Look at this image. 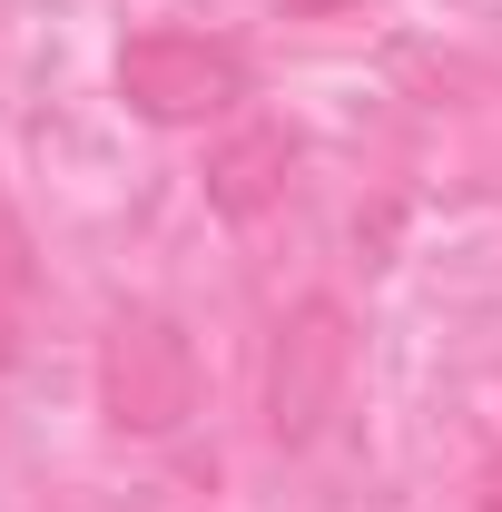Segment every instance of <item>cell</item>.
Masks as SVG:
<instances>
[{
	"label": "cell",
	"mask_w": 502,
	"mask_h": 512,
	"mask_svg": "<svg viewBox=\"0 0 502 512\" xmlns=\"http://www.w3.org/2000/svg\"><path fill=\"white\" fill-rule=\"evenodd\" d=\"M119 99L158 128H207L247 99V50L237 40H207V30H128L119 40Z\"/></svg>",
	"instance_id": "1"
},
{
	"label": "cell",
	"mask_w": 502,
	"mask_h": 512,
	"mask_svg": "<svg viewBox=\"0 0 502 512\" xmlns=\"http://www.w3.org/2000/svg\"><path fill=\"white\" fill-rule=\"evenodd\" d=\"M345 375H355V316L335 296H296L266 335V434L315 444L345 404Z\"/></svg>",
	"instance_id": "2"
},
{
	"label": "cell",
	"mask_w": 502,
	"mask_h": 512,
	"mask_svg": "<svg viewBox=\"0 0 502 512\" xmlns=\"http://www.w3.org/2000/svg\"><path fill=\"white\" fill-rule=\"evenodd\" d=\"M188 404H197V355L178 335V316L119 306L109 335H99V414L119 434H178Z\"/></svg>",
	"instance_id": "3"
},
{
	"label": "cell",
	"mask_w": 502,
	"mask_h": 512,
	"mask_svg": "<svg viewBox=\"0 0 502 512\" xmlns=\"http://www.w3.org/2000/svg\"><path fill=\"white\" fill-rule=\"evenodd\" d=\"M286 188H296V128H276V119H256L237 128L227 148H207V207L217 217H266V207H286Z\"/></svg>",
	"instance_id": "4"
},
{
	"label": "cell",
	"mask_w": 502,
	"mask_h": 512,
	"mask_svg": "<svg viewBox=\"0 0 502 512\" xmlns=\"http://www.w3.org/2000/svg\"><path fill=\"white\" fill-rule=\"evenodd\" d=\"M20 306H30V266H20L10 237H0V365L20 355Z\"/></svg>",
	"instance_id": "5"
},
{
	"label": "cell",
	"mask_w": 502,
	"mask_h": 512,
	"mask_svg": "<svg viewBox=\"0 0 502 512\" xmlns=\"http://www.w3.org/2000/svg\"><path fill=\"white\" fill-rule=\"evenodd\" d=\"M276 10H286V20H345L355 0H276Z\"/></svg>",
	"instance_id": "6"
},
{
	"label": "cell",
	"mask_w": 502,
	"mask_h": 512,
	"mask_svg": "<svg viewBox=\"0 0 502 512\" xmlns=\"http://www.w3.org/2000/svg\"><path fill=\"white\" fill-rule=\"evenodd\" d=\"M473 512H502V453L483 463V493H473Z\"/></svg>",
	"instance_id": "7"
}]
</instances>
